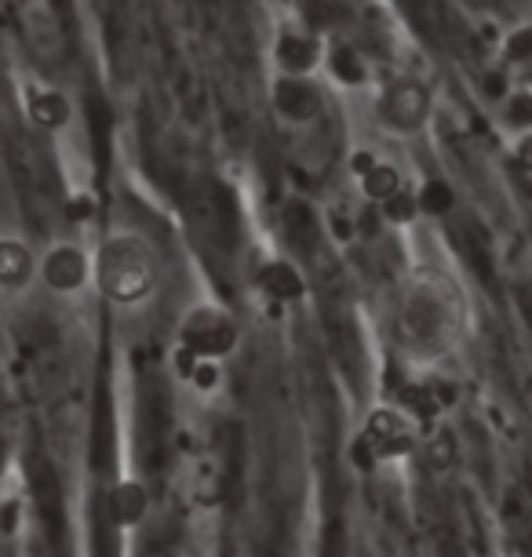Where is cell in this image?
I'll return each instance as SVG.
<instances>
[{"instance_id": "cell-2", "label": "cell", "mask_w": 532, "mask_h": 557, "mask_svg": "<svg viewBox=\"0 0 532 557\" xmlns=\"http://www.w3.org/2000/svg\"><path fill=\"white\" fill-rule=\"evenodd\" d=\"M18 259H23V251L15 245H4V281L8 285H15L18 281Z\"/></svg>"}, {"instance_id": "cell-1", "label": "cell", "mask_w": 532, "mask_h": 557, "mask_svg": "<svg viewBox=\"0 0 532 557\" xmlns=\"http://www.w3.org/2000/svg\"><path fill=\"white\" fill-rule=\"evenodd\" d=\"M150 281H153V262L139 245H132V240L110 245L107 259H102V285H107L110 296L139 299L150 288Z\"/></svg>"}]
</instances>
